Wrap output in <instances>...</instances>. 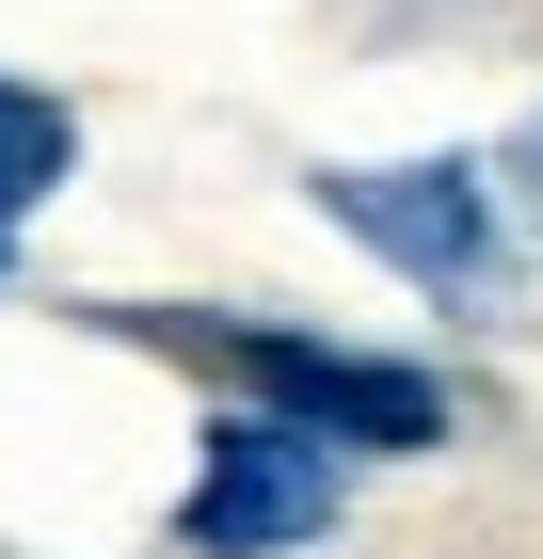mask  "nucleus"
<instances>
[{"mask_svg":"<svg viewBox=\"0 0 543 559\" xmlns=\"http://www.w3.org/2000/svg\"><path fill=\"white\" fill-rule=\"evenodd\" d=\"M320 209L368 240L383 272H416V288H480L496 272V209H480V176L463 160H400V176H320Z\"/></svg>","mask_w":543,"mask_h":559,"instance_id":"obj_3","label":"nucleus"},{"mask_svg":"<svg viewBox=\"0 0 543 559\" xmlns=\"http://www.w3.org/2000/svg\"><path fill=\"white\" fill-rule=\"evenodd\" d=\"M320 527H335V448H304L272 416H224L209 464H192V496H176V544L192 559H288Z\"/></svg>","mask_w":543,"mask_h":559,"instance_id":"obj_2","label":"nucleus"},{"mask_svg":"<svg viewBox=\"0 0 543 559\" xmlns=\"http://www.w3.org/2000/svg\"><path fill=\"white\" fill-rule=\"evenodd\" d=\"M240 384L272 400V431L304 448H448V384L432 368H383V352H320V336H224Z\"/></svg>","mask_w":543,"mask_h":559,"instance_id":"obj_1","label":"nucleus"},{"mask_svg":"<svg viewBox=\"0 0 543 559\" xmlns=\"http://www.w3.org/2000/svg\"><path fill=\"white\" fill-rule=\"evenodd\" d=\"M511 176H528V192H543V112H528V144H511Z\"/></svg>","mask_w":543,"mask_h":559,"instance_id":"obj_5","label":"nucleus"},{"mask_svg":"<svg viewBox=\"0 0 543 559\" xmlns=\"http://www.w3.org/2000/svg\"><path fill=\"white\" fill-rule=\"evenodd\" d=\"M64 160H81V129H64V96L0 81V224H16V209H48V192H64Z\"/></svg>","mask_w":543,"mask_h":559,"instance_id":"obj_4","label":"nucleus"}]
</instances>
